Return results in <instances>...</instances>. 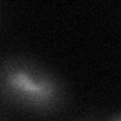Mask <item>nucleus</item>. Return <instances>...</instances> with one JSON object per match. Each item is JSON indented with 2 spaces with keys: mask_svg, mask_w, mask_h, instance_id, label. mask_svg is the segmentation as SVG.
<instances>
[{
  "mask_svg": "<svg viewBox=\"0 0 121 121\" xmlns=\"http://www.w3.org/2000/svg\"><path fill=\"white\" fill-rule=\"evenodd\" d=\"M0 94L3 103L39 117L62 112L68 103V89L60 76L29 55L3 58Z\"/></svg>",
  "mask_w": 121,
  "mask_h": 121,
  "instance_id": "1",
  "label": "nucleus"
},
{
  "mask_svg": "<svg viewBox=\"0 0 121 121\" xmlns=\"http://www.w3.org/2000/svg\"><path fill=\"white\" fill-rule=\"evenodd\" d=\"M111 121H121V112L118 113V115H115V117H113V118H112Z\"/></svg>",
  "mask_w": 121,
  "mask_h": 121,
  "instance_id": "2",
  "label": "nucleus"
}]
</instances>
